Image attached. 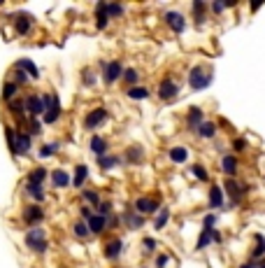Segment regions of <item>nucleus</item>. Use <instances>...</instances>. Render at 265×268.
<instances>
[{
  "instance_id": "1",
  "label": "nucleus",
  "mask_w": 265,
  "mask_h": 268,
  "mask_svg": "<svg viewBox=\"0 0 265 268\" xmlns=\"http://www.w3.org/2000/svg\"><path fill=\"white\" fill-rule=\"evenodd\" d=\"M26 247L33 250L37 254H45L49 250V240H47V233L42 226H33L28 233H26Z\"/></svg>"
},
{
  "instance_id": "2",
  "label": "nucleus",
  "mask_w": 265,
  "mask_h": 268,
  "mask_svg": "<svg viewBox=\"0 0 265 268\" xmlns=\"http://www.w3.org/2000/svg\"><path fill=\"white\" fill-rule=\"evenodd\" d=\"M42 101H45V117H42V124H56L60 119V112H63V107H60V98L56 96V93H42Z\"/></svg>"
},
{
  "instance_id": "3",
  "label": "nucleus",
  "mask_w": 265,
  "mask_h": 268,
  "mask_svg": "<svg viewBox=\"0 0 265 268\" xmlns=\"http://www.w3.org/2000/svg\"><path fill=\"white\" fill-rule=\"evenodd\" d=\"M212 70H205L202 66H195L191 68L189 72V86L193 89V91H202V89H207V86L212 84Z\"/></svg>"
},
{
  "instance_id": "4",
  "label": "nucleus",
  "mask_w": 265,
  "mask_h": 268,
  "mask_svg": "<svg viewBox=\"0 0 265 268\" xmlns=\"http://www.w3.org/2000/svg\"><path fill=\"white\" fill-rule=\"evenodd\" d=\"M103 80H105V84H116L119 80H124V66H121V61H103Z\"/></svg>"
},
{
  "instance_id": "5",
  "label": "nucleus",
  "mask_w": 265,
  "mask_h": 268,
  "mask_svg": "<svg viewBox=\"0 0 265 268\" xmlns=\"http://www.w3.org/2000/svg\"><path fill=\"white\" fill-rule=\"evenodd\" d=\"M133 207H135V213L142 215V217L154 215V213H160V203L156 201V198H151V196H140L135 203H133Z\"/></svg>"
},
{
  "instance_id": "6",
  "label": "nucleus",
  "mask_w": 265,
  "mask_h": 268,
  "mask_svg": "<svg viewBox=\"0 0 265 268\" xmlns=\"http://www.w3.org/2000/svg\"><path fill=\"white\" fill-rule=\"evenodd\" d=\"M107 117H110V110H107V107H95V110H91L89 114L84 117V128L86 131H93V128H98L105 122Z\"/></svg>"
},
{
  "instance_id": "7",
  "label": "nucleus",
  "mask_w": 265,
  "mask_h": 268,
  "mask_svg": "<svg viewBox=\"0 0 265 268\" xmlns=\"http://www.w3.org/2000/svg\"><path fill=\"white\" fill-rule=\"evenodd\" d=\"M26 110H28V117H30V119H42V117H45V112H47L42 96L33 93V96L26 98Z\"/></svg>"
},
{
  "instance_id": "8",
  "label": "nucleus",
  "mask_w": 265,
  "mask_h": 268,
  "mask_svg": "<svg viewBox=\"0 0 265 268\" xmlns=\"http://www.w3.org/2000/svg\"><path fill=\"white\" fill-rule=\"evenodd\" d=\"M21 217H24L26 224H30V226H37V224H40L42 219H45V210H42V205L33 203V205H26V207H24Z\"/></svg>"
},
{
  "instance_id": "9",
  "label": "nucleus",
  "mask_w": 265,
  "mask_h": 268,
  "mask_svg": "<svg viewBox=\"0 0 265 268\" xmlns=\"http://www.w3.org/2000/svg\"><path fill=\"white\" fill-rule=\"evenodd\" d=\"M163 21L172 28V33H184L186 31V19L181 12H175V10H168L163 14Z\"/></svg>"
},
{
  "instance_id": "10",
  "label": "nucleus",
  "mask_w": 265,
  "mask_h": 268,
  "mask_svg": "<svg viewBox=\"0 0 265 268\" xmlns=\"http://www.w3.org/2000/svg\"><path fill=\"white\" fill-rule=\"evenodd\" d=\"M179 93V84H177L172 77H165L158 84V98L160 101H172V98Z\"/></svg>"
},
{
  "instance_id": "11",
  "label": "nucleus",
  "mask_w": 265,
  "mask_h": 268,
  "mask_svg": "<svg viewBox=\"0 0 265 268\" xmlns=\"http://www.w3.org/2000/svg\"><path fill=\"white\" fill-rule=\"evenodd\" d=\"M205 124V112H202V107H198V105H193L189 110V114H186V126L191 128V131H198V128Z\"/></svg>"
},
{
  "instance_id": "12",
  "label": "nucleus",
  "mask_w": 265,
  "mask_h": 268,
  "mask_svg": "<svg viewBox=\"0 0 265 268\" xmlns=\"http://www.w3.org/2000/svg\"><path fill=\"white\" fill-rule=\"evenodd\" d=\"M223 187H226V192L230 194V201H233V203H240V201H242V196H244V194L249 192V187H244V184L235 182L233 177H228V180H226Z\"/></svg>"
},
{
  "instance_id": "13",
  "label": "nucleus",
  "mask_w": 265,
  "mask_h": 268,
  "mask_svg": "<svg viewBox=\"0 0 265 268\" xmlns=\"http://www.w3.org/2000/svg\"><path fill=\"white\" fill-rule=\"evenodd\" d=\"M28 152H30V136H28V133H16L12 154H16V157H26Z\"/></svg>"
},
{
  "instance_id": "14",
  "label": "nucleus",
  "mask_w": 265,
  "mask_h": 268,
  "mask_svg": "<svg viewBox=\"0 0 265 268\" xmlns=\"http://www.w3.org/2000/svg\"><path fill=\"white\" fill-rule=\"evenodd\" d=\"M86 224H89V228H91V236H100V233L110 226V217H103V215L95 213Z\"/></svg>"
},
{
  "instance_id": "15",
  "label": "nucleus",
  "mask_w": 265,
  "mask_h": 268,
  "mask_svg": "<svg viewBox=\"0 0 265 268\" xmlns=\"http://www.w3.org/2000/svg\"><path fill=\"white\" fill-rule=\"evenodd\" d=\"M107 24H110V14H107V3H98L95 5V28L98 31H105Z\"/></svg>"
},
{
  "instance_id": "16",
  "label": "nucleus",
  "mask_w": 265,
  "mask_h": 268,
  "mask_svg": "<svg viewBox=\"0 0 265 268\" xmlns=\"http://www.w3.org/2000/svg\"><path fill=\"white\" fill-rule=\"evenodd\" d=\"M121 219H124V222H126V226H128V228H133V231H135V228H140L142 224H145V217L135 213V207H128V210H126V213H124V217H121Z\"/></svg>"
},
{
  "instance_id": "17",
  "label": "nucleus",
  "mask_w": 265,
  "mask_h": 268,
  "mask_svg": "<svg viewBox=\"0 0 265 268\" xmlns=\"http://www.w3.org/2000/svg\"><path fill=\"white\" fill-rule=\"evenodd\" d=\"M14 68L16 70H24L30 80H40V70H37V66L33 61H28V59H19V61L14 63Z\"/></svg>"
},
{
  "instance_id": "18",
  "label": "nucleus",
  "mask_w": 265,
  "mask_h": 268,
  "mask_svg": "<svg viewBox=\"0 0 265 268\" xmlns=\"http://www.w3.org/2000/svg\"><path fill=\"white\" fill-rule=\"evenodd\" d=\"M168 157H170L172 163H186L189 161V149L184 145H175L168 149Z\"/></svg>"
},
{
  "instance_id": "19",
  "label": "nucleus",
  "mask_w": 265,
  "mask_h": 268,
  "mask_svg": "<svg viewBox=\"0 0 265 268\" xmlns=\"http://www.w3.org/2000/svg\"><path fill=\"white\" fill-rule=\"evenodd\" d=\"M89 147H91V152H93L98 159L105 157L107 149H110V145H107V140L103 136H93V138H91V145Z\"/></svg>"
},
{
  "instance_id": "20",
  "label": "nucleus",
  "mask_w": 265,
  "mask_h": 268,
  "mask_svg": "<svg viewBox=\"0 0 265 268\" xmlns=\"http://www.w3.org/2000/svg\"><path fill=\"white\" fill-rule=\"evenodd\" d=\"M51 184H54L56 189H65L70 187V175L63 170V168H56L54 173H51Z\"/></svg>"
},
{
  "instance_id": "21",
  "label": "nucleus",
  "mask_w": 265,
  "mask_h": 268,
  "mask_svg": "<svg viewBox=\"0 0 265 268\" xmlns=\"http://www.w3.org/2000/svg\"><path fill=\"white\" fill-rule=\"evenodd\" d=\"M30 28H33V19H30L28 14H19L14 19V31L19 33V35H28Z\"/></svg>"
},
{
  "instance_id": "22",
  "label": "nucleus",
  "mask_w": 265,
  "mask_h": 268,
  "mask_svg": "<svg viewBox=\"0 0 265 268\" xmlns=\"http://www.w3.org/2000/svg\"><path fill=\"white\" fill-rule=\"evenodd\" d=\"M221 170H223L228 177H235L237 175V157L226 154V157L221 159Z\"/></svg>"
},
{
  "instance_id": "23",
  "label": "nucleus",
  "mask_w": 265,
  "mask_h": 268,
  "mask_svg": "<svg viewBox=\"0 0 265 268\" xmlns=\"http://www.w3.org/2000/svg\"><path fill=\"white\" fill-rule=\"evenodd\" d=\"M86 177H89V166L79 163V166L75 168V177H72V187H75V189H84Z\"/></svg>"
},
{
  "instance_id": "24",
  "label": "nucleus",
  "mask_w": 265,
  "mask_h": 268,
  "mask_svg": "<svg viewBox=\"0 0 265 268\" xmlns=\"http://www.w3.org/2000/svg\"><path fill=\"white\" fill-rule=\"evenodd\" d=\"M121 250H124V240H121V238H112L110 243L105 245V257L107 259H119Z\"/></svg>"
},
{
  "instance_id": "25",
  "label": "nucleus",
  "mask_w": 265,
  "mask_h": 268,
  "mask_svg": "<svg viewBox=\"0 0 265 268\" xmlns=\"http://www.w3.org/2000/svg\"><path fill=\"white\" fill-rule=\"evenodd\" d=\"M221 205H223V189H221L219 184H214V187L210 189V207L212 210H219Z\"/></svg>"
},
{
  "instance_id": "26",
  "label": "nucleus",
  "mask_w": 265,
  "mask_h": 268,
  "mask_svg": "<svg viewBox=\"0 0 265 268\" xmlns=\"http://www.w3.org/2000/svg\"><path fill=\"white\" fill-rule=\"evenodd\" d=\"M126 96H128L130 101H147L151 93L147 86H133V89H126Z\"/></svg>"
},
{
  "instance_id": "27",
  "label": "nucleus",
  "mask_w": 265,
  "mask_h": 268,
  "mask_svg": "<svg viewBox=\"0 0 265 268\" xmlns=\"http://www.w3.org/2000/svg\"><path fill=\"white\" fill-rule=\"evenodd\" d=\"M7 107H10V112H12V114H16V119H21V122H24L26 114H28V110H26V98H24V101L7 103Z\"/></svg>"
},
{
  "instance_id": "28",
  "label": "nucleus",
  "mask_w": 265,
  "mask_h": 268,
  "mask_svg": "<svg viewBox=\"0 0 265 268\" xmlns=\"http://www.w3.org/2000/svg\"><path fill=\"white\" fill-rule=\"evenodd\" d=\"M16 93H19V84H14V82H5L3 84V101L5 103L16 101Z\"/></svg>"
},
{
  "instance_id": "29",
  "label": "nucleus",
  "mask_w": 265,
  "mask_h": 268,
  "mask_svg": "<svg viewBox=\"0 0 265 268\" xmlns=\"http://www.w3.org/2000/svg\"><path fill=\"white\" fill-rule=\"evenodd\" d=\"M47 180V168H35V170H30L28 177H26V184H42Z\"/></svg>"
},
{
  "instance_id": "30",
  "label": "nucleus",
  "mask_w": 265,
  "mask_h": 268,
  "mask_svg": "<svg viewBox=\"0 0 265 268\" xmlns=\"http://www.w3.org/2000/svg\"><path fill=\"white\" fill-rule=\"evenodd\" d=\"M72 233H75L79 240H86V238L91 236V228H89V224H86L84 219H77V222L72 224Z\"/></svg>"
},
{
  "instance_id": "31",
  "label": "nucleus",
  "mask_w": 265,
  "mask_h": 268,
  "mask_svg": "<svg viewBox=\"0 0 265 268\" xmlns=\"http://www.w3.org/2000/svg\"><path fill=\"white\" fill-rule=\"evenodd\" d=\"M195 136L198 138H202V140H210V138H214L216 136V124L214 122H205L198 131H195Z\"/></svg>"
},
{
  "instance_id": "32",
  "label": "nucleus",
  "mask_w": 265,
  "mask_h": 268,
  "mask_svg": "<svg viewBox=\"0 0 265 268\" xmlns=\"http://www.w3.org/2000/svg\"><path fill=\"white\" fill-rule=\"evenodd\" d=\"M26 192L30 194L33 203H42V201H45V189H42V184H26Z\"/></svg>"
},
{
  "instance_id": "33",
  "label": "nucleus",
  "mask_w": 265,
  "mask_h": 268,
  "mask_svg": "<svg viewBox=\"0 0 265 268\" xmlns=\"http://www.w3.org/2000/svg\"><path fill=\"white\" fill-rule=\"evenodd\" d=\"M142 159H145V149H142V147H130L128 152H126V161L128 163H140Z\"/></svg>"
},
{
  "instance_id": "34",
  "label": "nucleus",
  "mask_w": 265,
  "mask_h": 268,
  "mask_svg": "<svg viewBox=\"0 0 265 268\" xmlns=\"http://www.w3.org/2000/svg\"><path fill=\"white\" fill-rule=\"evenodd\" d=\"M168 222H170V210L163 207V210L158 213V217H156V222H154V228L156 231H163V228L168 226Z\"/></svg>"
},
{
  "instance_id": "35",
  "label": "nucleus",
  "mask_w": 265,
  "mask_h": 268,
  "mask_svg": "<svg viewBox=\"0 0 265 268\" xmlns=\"http://www.w3.org/2000/svg\"><path fill=\"white\" fill-rule=\"evenodd\" d=\"M124 82L128 84V89L137 86V82H140V72H137L135 68H126V72H124Z\"/></svg>"
},
{
  "instance_id": "36",
  "label": "nucleus",
  "mask_w": 265,
  "mask_h": 268,
  "mask_svg": "<svg viewBox=\"0 0 265 268\" xmlns=\"http://www.w3.org/2000/svg\"><path fill=\"white\" fill-rule=\"evenodd\" d=\"M191 7H193V12H195V24L202 26V24H205V14H202V12L207 10V5L202 3V0H195V3H193Z\"/></svg>"
},
{
  "instance_id": "37",
  "label": "nucleus",
  "mask_w": 265,
  "mask_h": 268,
  "mask_svg": "<svg viewBox=\"0 0 265 268\" xmlns=\"http://www.w3.org/2000/svg\"><path fill=\"white\" fill-rule=\"evenodd\" d=\"M210 243H214V231H205V228H202L200 238H198V243H195V250H205Z\"/></svg>"
},
{
  "instance_id": "38",
  "label": "nucleus",
  "mask_w": 265,
  "mask_h": 268,
  "mask_svg": "<svg viewBox=\"0 0 265 268\" xmlns=\"http://www.w3.org/2000/svg\"><path fill=\"white\" fill-rule=\"evenodd\" d=\"M121 163V157H100L98 159V166L103 168V170H110V168L119 166Z\"/></svg>"
},
{
  "instance_id": "39",
  "label": "nucleus",
  "mask_w": 265,
  "mask_h": 268,
  "mask_svg": "<svg viewBox=\"0 0 265 268\" xmlns=\"http://www.w3.org/2000/svg\"><path fill=\"white\" fill-rule=\"evenodd\" d=\"M81 198H84L86 203H91V205H100V196H98V192H93V189H81Z\"/></svg>"
},
{
  "instance_id": "40",
  "label": "nucleus",
  "mask_w": 265,
  "mask_h": 268,
  "mask_svg": "<svg viewBox=\"0 0 265 268\" xmlns=\"http://www.w3.org/2000/svg\"><path fill=\"white\" fill-rule=\"evenodd\" d=\"M126 7L119 5V3H107V14H110V19H119V16H124Z\"/></svg>"
},
{
  "instance_id": "41",
  "label": "nucleus",
  "mask_w": 265,
  "mask_h": 268,
  "mask_svg": "<svg viewBox=\"0 0 265 268\" xmlns=\"http://www.w3.org/2000/svg\"><path fill=\"white\" fill-rule=\"evenodd\" d=\"M56 152H58V142H47V145L40 147V157H42V159L54 157Z\"/></svg>"
},
{
  "instance_id": "42",
  "label": "nucleus",
  "mask_w": 265,
  "mask_h": 268,
  "mask_svg": "<svg viewBox=\"0 0 265 268\" xmlns=\"http://www.w3.org/2000/svg\"><path fill=\"white\" fill-rule=\"evenodd\" d=\"M265 254V238L263 236H256V247H254V252H251V259H258V257H263Z\"/></svg>"
},
{
  "instance_id": "43",
  "label": "nucleus",
  "mask_w": 265,
  "mask_h": 268,
  "mask_svg": "<svg viewBox=\"0 0 265 268\" xmlns=\"http://www.w3.org/2000/svg\"><path fill=\"white\" fill-rule=\"evenodd\" d=\"M191 173H193V175L198 177L200 182H207V180H210V173H207V170H205V166H200V163L191 166Z\"/></svg>"
},
{
  "instance_id": "44",
  "label": "nucleus",
  "mask_w": 265,
  "mask_h": 268,
  "mask_svg": "<svg viewBox=\"0 0 265 268\" xmlns=\"http://www.w3.org/2000/svg\"><path fill=\"white\" fill-rule=\"evenodd\" d=\"M42 133V122L40 119H30V124H28V136L33 138V136H40Z\"/></svg>"
},
{
  "instance_id": "45",
  "label": "nucleus",
  "mask_w": 265,
  "mask_h": 268,
  "mask_svg": "<svg viewBox=\"0 0 265 268\" xmlns=\"http://www.w3.org/2000/svg\"><path fill=\"white\" fill-rule=\"evenodd\" d=\"M95 213L103 215V217H110L112 215V203L110 201H100V205L95 207Z\"/></svg>"
},
{
  "instance_id": "46",
  "label": "nucleus",
  "mask_w": 265,
  "mask_h": 268,
  "mask_svg": "<svg viewBox=\"0 0 265 268\" xmlns=\"http://www.w3.org/2000/svg\"><path fill=\"white\" fill-rule=\"evenodd\" d=\"M28 80H30V77L26 75L24 70H16V68H14V80H12V82H14V84L24 86V84H28Z\"/></svg>"
},
{
  "instance_id": "47",
  "label": "nucleus",
  "mask_w": 265,
  "mask_h": 268,
  "mask_svg": "<svg viewBox=\"0 0 265 268\" xmlns=\"http://www.w3.org/2000/svg\"><path fill=\"white\" fill-rule=\"evenodd\" d=\"M214 224H216V215H205L202 228H205V231H214Z\"/></svg>"
},
{
  "instance_id": "48",
  "label": "nucleus",
  "mask_w": 265,
  "mask_h": 268,
  "mask_svg": "<svg viewBox=\"0 0 265 268\" xmlns=\"http://www.w3.org/2000/svg\"><path fill=\"white\" fill-rule=\"evenodd\" d=\"M79 215H81V219H84V222H89V219L95 215V210H93V207H89V205H81L79 207Z\"/></svg>"
},
{
  "instance_id": "49",
  "label": "nucleus",
  "mask_w": 265,
  "mask_h": 268,
  "mask_svg": "<svg viewBox=\"0 0 265 268\" xmlns=\"http://www.w3.org/2000/svg\"><path fill=\"white\" fill-rule=\"evenodd\" d=\"M233 149H235V152H244V149H247V140H244V138H235V140H233Z\"/></svg>"
},
{
  "instance_id": "50",
  "label": "nucleus",
  "mask_w": 265,
  "mask_h": 268,
  "mask_svg": "<svg viewBox=\"0 0 265 268\" xmlns=\"http://www.w3.org/2000/svg\"><path fill=\"white\" fill-rule=\"evenodd\" d=\"M142 250H145V252H154V250H156V240H154V238H145V240H142Z\"/></svg>"
},
{
  "instance_id": "51",
  "label": "nucleus",
  "mask_w": 265,
  "mask_h": 268,
  "mask_svg": "<svg viewBox=\"0 0 265 268\" xmlns=\"http://www.w3.org/2000/svg\"><path fill=\"white\" fill-rule=\"evenodd\" d=\"M170 263V254H158L156 257V268H165Z\"/></svg>"
},
{
  "instance_id": "52",
  "label": "nucleus",
  "mask_w": 265,
  "mask_h": 268,
  "mask_svg": "<svg viewBox=\"0 0 265 268\" xmlns=\"http://www.w3.org/2000/svg\"><path fill=\"white\" fill-rule=\"evenodd\" d=\"M84 84H89V86L95 84V77H93V70H91V68H86L84 70Z\"/></svg>"
},
{
  "instance_id": "53",
  "label": "nucleus",
  "mask_w": 265,
  "mask_h": 268,
  "mask_svg": "<svg viewBox=\"0 0 265 268\" xmlns=\"http://www.w3.org/2000/svg\"><path fill=\"white\" fill-rule=\"evenodd\" d=\"M226 10V3H212V12H216V14H221V12Z\"/></svg>"
},
{
  "instance_id": "54",
  "label": "nucleus",
  "mask_w": 265,
  "mask_h": 268,
  "mask_svg": "<svg viewBox=\"0 0 265 268\" xmlns=\"http://www.w3.org/2000/svg\"><path fill=\"white\" fill-rule=\"evenodd\" d=\"M258 266V261H254V259H251V261H247V263H242L240 268H256Z\"/></svg>"
},
{
  "instance_id": "55",
  "label": "nucleus",
  "mask_w": 265,
  "mask_h": 268,
  "mask_svg": "<svg viewBox=\"0 0 265 268\" xmlns=\"http://www.w3.org/2000/svg\"><path fill=\"white\" fill-rule=\"evenodd\" d=\"M119 226V217H110V226L107 228H116Z\"/></svg>"
},
{
  "instance_id": "56",
  "label": "nucleus",
  "mask_w": 265,
  "mask_h": 268,
  "mask_svg": "<svg viewBox=\"0 0 265 268\" xmlns=\"http://www.w3.org/2000/svg\"><path fill=\"white\" fill-rule=\"evenodd\" d=\"M221 240H223V236L219 231H214V243H221Z\"/></svg>"
},
{
  "instance_id": "57",
  "label": "nucleus",
  "mask_w": 265,
  "mask_h": 268,
  "mask_svg": "<svg viewBox=\"0 0 265 268\" xmlns=\"http://www.w3.org/2000/svg\"><path fill=\"white\" fill-rule=\"evenodd\" d=\"M258 268H265V261H258Z\"/></svg>"
},
{
  "instance_id": "58",
  "label": "nucleus",
  "mask_w": 265,
  "mask_h": 268,
  "mask_svg": "<svg viewBox=\"0 0 265 268\" xmlns=\"http://www.w3.org/2000/svg\"><path fill=\"white\" fill-rule=\"evenodd\" d=\"M0 5H3V3H0Z\"/></svg>"
}]
</instances>
